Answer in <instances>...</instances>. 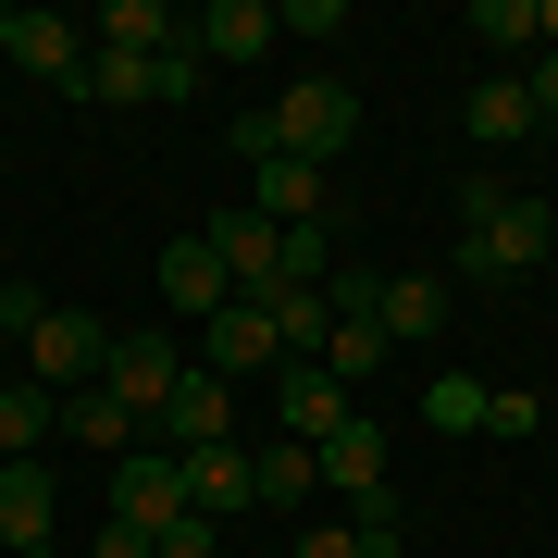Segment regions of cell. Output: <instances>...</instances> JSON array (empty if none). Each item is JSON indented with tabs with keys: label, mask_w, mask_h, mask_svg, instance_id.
Returning <instances> with one entry per match:
<instances>
[{
	"label": "cell",
	"mask_w": 558,
	"mask_h": 558,
	"mask_svg": "<svg viewBox=\"0 0 558 558\" xmlns=\"http://www.w3.org/2000/svg\"><path fill=\"white\" fill-rule=\"evenodd\" d=\"M546 248H558V211L546 199H521V186H497V174L459 186V286H521Z\"/></svg>",
	"instance_id": "obj_1"
},
{
	"label": "cell",
	"mask_w": 558,
	"mask_h": 558,
	"mask_svg": "<svg viewBox=\"0 0 558 558\" xmlns=\"http://www.w3.org/2000/svg\"><path fill=\"white\" fill-rule=\"evenodd\" d=\"M348 137H360V87H348V75H299V87L274 100V149H286V161H336Z\"/></svg>",
	"instance_id": "obj_2"
},
{
	"label": "cell",
	"mask_w": 558,
	"mask_h": 558,
	"mask_svg": "<svg viewBox=\"0 0 558 558\" xmlns=\"http://www.w3.org/2000/svg\"><path fill=\"white\" fill-rule=\"evenodd\" d=\"M199 236H211V260H223V286H236V299H286V286H299V274H286V223H260L248 199L211 211Z\"/></svg>",
	"instance_id": "obj_3"
},
{
	"label": "cell",
	"mask_w": 558,
	"mask_h": 558,
	"mask_svg": "<svg viewBox=\"0 0 558 558\" xmlns=\"http://www.w3.org/2000/svg\"><path fill=\"white\" fill-rule=\"evenodd\" d=\"M149 447H174V459H199V447H236V385L186 360V385H174V398H161V422H149Z\"/></svg>",
	"instance_id": "obj_4"
},
{
	"label": "cell",
	"mask_w": 558,
	"mask_h": 558,
	"mask_svg": "<svg viewBox=\"0 0 558 558\" xmlns=\"http://www.w3.org/2000/svg\"><path fill=\"white\" fill-rule=\"evenodd\" d=\"M25 360H38V385H50V398H75V385H100V360H112V323L50 299V323L25 336Z\"/></svg>",
	"instance_id": "obj_5"
},
{
	"label": "cell",
	"mask_w": 558,
	"mask_h": 558,
	"mask_svg": "<svg viewBox=\"0 0 558 558\" xmlns=\"http://www.w3.org/2000/svg\"><path fill=\"white\" fill-rule=\"evenodd\" d=\"M112 521H137V534L186 521V459H174V447H124V459H112Z\"/></svg>",
	"instance_id": "obj_6"
},
{
	"label": "cell",
	"mask_w": 558,
	"mask_h": 558,
	"mask_svg": "<svg viewBox=\"0 0 558 558\" xmlns=\"http://www.w3.org/2000/svg\"><path fill=\"white\" fill-rule=\"evenodd\" d=\"M186 385V348L174 336H112V360H100V398H124L137 422H161V398Z\"/></svg>",
	"instance_id": "obj_7"
},
{
	"label": "cell",
	"mask_w": 558,
	"mask_h": 558,
	"mask_svg": "<svg viewBox=\"0 0 558 558\" xmlns=\"http://www.w3.org/2000/svg\"><path fill=\"white\" fill-rule=\"evenodd\" d=\"M260 360H286L274 311H260V299H223V311L199 323V373H223V385H236V373H260Z\"/></svg>",
	"instance_id": "obj_8"
},
{
	"label": "cell",
	"mask_w": 558,
	"mask_h": 558,
	"mask_svg": "<svg viewBox=\"0 0 558 558\" xmlns=\"http://www.w3.org/2000/svg\"><path fill=\"white\" fill-rule=\"evenodd\" d=\"M311 472L336 484L348 509H373V497H398V484H385V422H336V435L311 447Z\"/></svg>",
	"instance_id": "obj_9"
},
{
	"label": "cell",
	"mask_w": 558,
	"mask_h": 558,
	"mask_svg": "<svg viewBox=\"0 0 558 558\" xmlns=\"http://www.w3.org/2000/svg\"><path fill=\"white\" fill-rule=\"evenodd\" d=\"M50 521H62L50 459H13V472H0V546H13V558H50Z\"/></svg>",
	"instance_id": "obj_10"
},
{
	"label": "cell",
	"mask_w": 558,
	"mask_h": 558,
	"mask_svg": "<svg viewBox=\"0 0 558 558\" xmlns=\"http://www.w3.org/2000/svg\"><path fill=\"white\" fill-rule=\"evenodd\" d=\"M274 398H286V435H299V447H323L336 422H360V398L323 373V360H274Z\"/></svg>",
	"instance_id": "obj_11"
},
{
	"label": "cell",
	"mask_w": 558,
	"mask_h": 558,
	"mask_svg": "<svg viewBox=\"0 0 558 558\" xmlns=\"http://www.w3.org/2000/svg\"><path fill=\"white\" fill-rule=\"evenodd\" d=\"M248 211L260 223H286V236H299V223H336V211H323V161H248Z\"/></svg>",
	"instance_id": "obj_12"
},
{
	"label": "cell",
	"mask_w": 558,
	"mask_h": 558,
	"mask_svg": "<svg viewBox=\"0 0 558 558\" xmlns=\"http://www.w3.org/2000/svg\"><path fill=\"white\" fill-rule=\"evenodd\" d=\"M186 50L199 62H260L274 50V0H211V13L186 25Z\"/></svg>",
	"instance_id": "obj_13"
},
{
	"label": "cell",
	"mask_w": 558,
	"mask_h": 558,
	"mask_svg": "<svg viewBox=\"0 0 558 558\" xmlns=\"http://www.w3.org/2000/svg\"><path fill=\"white\" fill-rule=\"evenodd\" d=\"M161 299H174L186 323H211L223 299H236V286H223V260H211V236H174V248H161Z\"/></svg>",
	"instance_id": "obj_14"
},
{
	"label": "cell",
	"mask_w": 558,
	"mask_h": 558,
	"mask_svg": "<svg viewBox=\"0 0 558 558\" xmlns=\"http://www.w3.org/2000/svg\"><path fill=\"white\" fill-rule=\"evenodd\" d=\"M373 323H385V348H410V336H447V274H385Z\"/></svg>",
	"instance_id": "obj_15"
},
{
	"label": "cell",
	"mask_w": 558,
	"mask_h": 558,
	"mask_svg": "<svg viewBox=\"0 0 558 558\" xmlns=\"http://www.w3.org/2000/svg\"><path fill=\"white\" fill-rule=\"evenodd\" d=\"M50 435H75V447H100V459H124V447H149V422L124 410V398H100V385H75V398H62V422Z\"/></svg>",
	"instance_id": "obj_16"
},
{
	"label": "cell",
	"mask_w": 558,
	"mask_h": 558,
	"mask_svg": "<svg viewBox=\"0 0 558 558\" xmlns=\"http://www.w3.org/2000/svg\"><path fill=\"white\" fill-rule=\"evenodd\" d=\"M13 62L38 87H75V62H87V25H62V13H13Z\"/></svg>",
	"instance_id": "obj_17"
},
{
	"label": "cell",
	"mask_w": 558,
	"mask_h": 558,
	"mask_svg": "<svg viewBox=\"0 0 558 558\" xmlns=\"http://www.w3.org/2000/svg\"><path fill=\"white\" fill-rule=\"evenodd\" d=\"M186 509L199 521H248L260 497H248V447H199L186 459Z\"/></svg>",
	"instance_id": "obj_18"
},
{
	"label": "cell",
	"mask_w": 558,
	"mask_h": 558,
	"mask_svg": "<svg viewBox=\"0 0 558 558\" xmlns=\"http://www.w3.org/2000/svg\"><path fill=\"white\" fill-rule=\"evenodd\" d=\"M311 484H323V472H311L299 435H286V447H248V497H260V509H311Z\"/></svg>",
	"instance_id": "obj_19"
},
{
	"label": "cell",
	"mask_w": 558,
	"mask_h": 558,
	"mask_svg": "<svg viewBox=\"0 0 558 558\" xmlns=\"http://www.w3.org/2000/svg\"><path fill=\"white\" fill-rule=\"evenodd\" d=\"M459 124H472V137H497V149H509V137H534V87H521V75H484Z\"/></svg>",
	"instance_id": "obj_20"
},
{
	"label": "cell",
	"mask_w": 558,
	"mask_h": 558,
	"mask_svg": "<svg viewBox=\"0 0 558 558\" xmlns=\"http://www.w3.org/2000/svg\"><path fill=\"white\" fill-rule=\"evenodd\" d=\"M174 38H186V25L161 13V0H112V13H100V50H137V62H161Z\"/></svg>",
	"instance_id": "obj_21"
},
{
	"label": "cell",
	"mask_w": 558,
	"mask_h": 558,
	"mask_svg": "<svg viewBox=\"0 0 558 558\" xmlns=\"http://www.w3.org/2000/svg\"><path fill=\"white\" fill-rule=\"evenodd\" d=\"M323 373H336L348 398H360V385L385 373V323H336V336H323Z\"/></svg>",
	"instance_id": "obj_22"
},
{
	"label": "cell",
	"mask_w": 558,
	"mask_h": 558,
	"mask_svg": "<svg viewBox=\"0 0 558 558\" xmlns=\"http://www.w3.org/2000/svg\"><path fill=\"white\" fill-rule=\"evenodd\" d=\"M422 422H435V435H472V422H484V385L472 373H435V385H422Z\"/></svg>",
	"instance_id": "obj_23"
},
{
	"label": "cell",
	"mask_w": 558,
	"mask_h": 558,
	"mask_svg": "<svg viewBox=\"0 0 558 558\" xmlns=\"http://www.w3.org/2000/svg\"><path fill=\"white\" fill-rule=\"evenodd\" d=\"M472 38H497V50H534L546 25H534V0H472Z\"/></svg>",
	"instance_id": "obj_24"
},
{
	"label": "cell",
	"mask_w": 558,
	"mask_h": 558,
	"mask_svg": "<svg viewBox=\"0 0 558 558\" xmlns=\"http://www.w3.org/2000/svg\"><path fill=\"white\" fill-rule=\"evenodd\" d=\"M149 558H223V521H199V509H186V521H161Z\"/></svg>",
	"instance_id": "obj_25"
},
{
	"label": "cell",
	"mask_w": 558,
	"mask_h": 558,
	"mask_svg": "<svg viewBox=\"0 0 558 558\" xmlns=\"http://www.w3.org/2000/svg\"><path fill=\"white\" fill-rule=\"evenodd\" d=\"M484 422H497V435H534L546 398H534V385H484Z\"/></svg>",
	"instance_id": "obj_26"
},
{
	"label": "cell",
	"mask_w": 558,
	"mask_h": 558,
	"mask_svg": "<svg viewBox=\"0 0 558 558\" xmlns=\"http://www.w3.org/2000/svg\"><path fill=\"white\" fill-rule=\"evenodd\" d=\"M336 25H348V0H286L274 38H336Z\"/></svg>",
	"instance_id": "obj_27"
},
{
	"label": "cell",
	"mask_w": 558,
	"mask_h": 558,
	"mask_svg": "<svg viewBox=\"0 0 558 558\" xmlns=\"http://www.w3.org/2000/svg\"><path fill=\"white\" fill-rule=\"evenodd\" d=\"M149 100H199V50H186V38L149 62Z\"/></svg>",
	"instance_id": "obj_28"
},
{
	"label": "cell",
	"mask_w": 558,
	"mask_h": 558,
	"mask_svg": "<svg viewBox=\"0 0 558 558\" xmlns=\"http://www.w3.org/2000/svg\"><path fill=\"white\" fill-rule=\"evenodd\" d=\"M38 323H50V299H38L25 274H0V336H38Z\"/></svg>",
	"instance_id": "obj_29"
},
{
	"label": "cell",
	"mask_w": 558,
	"mask_h": 558,
	"mask_svg": "<svg viewBox=\"0 0 558 558\" xmlns=\"http://www.w3.org/2000/svg\"><path fill=\"white\" fill-rule=\"evenodd\" d=\"M521 87H534V124H558V50H534V75H521Z\"/></svg>",
	"instance_id": "obj_30"
},
{
	"label": "cell",
	"mask_w": 558,
	"mask_h": 558,
	"mask_svg": "<svg viewBox=\"0 0 558 558\" xmlns=\"http://www.w3.org/2000/svg\"><path fill=\"white\" fill-rule=\"evenodd\" d=\"M100 558H149V534L137 521H100Z\"/></svg>",
	"instance_id": "obj_31"
},
{
	"label": "cell",
	"mask_w": 558,
	"mask_h": 558,
	"mask_svg": "<svg viewBox=\"0 0 558 558\" xmlns=\"http://www.w3.org/2000/svg\"><path fill=\"white\" fill-rule=\"evenodd\" d=\"M286 558H360L348 534H299V546H286Z\"/></svg>",
	"instance_id": "obj_32"
},
{
	"label": "cell",
	"mask_w": 558,
	"mask_h": 558,
	"mask_svg": "<svg viewBox=\"0 0 558 558\" xmlns=\"http://www.w3.org/2000/svg\"><path fill=\"white\" fill-rule=\"evenodd\" d=\"M534 25H546V38H534V50H558V0H534Z\"/></svg>",
	"instance_id": "obj_33"
},
{
	"label": "cell",
	"mask_w": 558,
	"mask_h": 558,
	"mask_svg": "<svg viewBox=\"0 0 558 558\" xmlns=\"http://www.w3.org/2000/svg\"><path fill=\"white\" fill-rule=\"evenodd\" d=\"M0 62H13V13H0Z\"/></svg>",
	"instance_id": "obj_34"
},
{
	"label": "cell",
	"mask_w": 558,
	"mask_h": 558,
	"mask_svg": "<svg viewBox=\"0 0 558 558\" xmlns=\"http://www.w3.org/2000/svg\"><path fill=\"white\" fill-rule=\"evenodd\" d=\"M274 558H286V546H274Z\"/></svg>",
	"instance_id": "obj_35"
}]
</instances>
